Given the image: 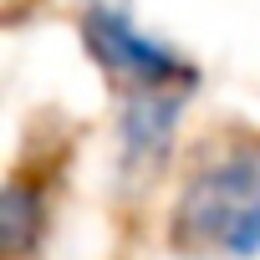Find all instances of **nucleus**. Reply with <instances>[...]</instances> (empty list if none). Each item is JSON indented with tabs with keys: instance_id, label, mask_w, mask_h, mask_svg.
Returning a JSON list of instances; mask_svg holds the SVG:
<instances>
[{
	"instance_id": "nucleus-1",
	"label": "nucleus",
	"mask_w": 260,
	"mask_h": 260,
	"mask_svg": "<svg viewBox=\"0 0 260 260\" xmlns=\"http://www.w3.org/2000/svg\"><path fill=\"white\" fill-rule=\"evenodd\" d=\"M169 235L199 260H255L260 255V153H224L189 174L174 199Z\"/></svg>"
},
{
	"instance_id": "nucleus-2",
	"label": "nucleus",
	"mask_w": 260,
	"mask_h": 260,
	"mask_svg": "<svg viewBox=\"0 0 260 260\" xmlns=\"http://www.w3.org/2000/svg\"><path fill=\"white\" fill-rule=\"evenodd\" d=\"M87 56L122 87V92H143V87H169V92H194L199 87V67L169 46L164 36L143 31L133 21V11L117 0H87V11L77 21Z\"/></svg>"
},
{
	"instance_id": "nucleus-3",
	"label": "nucleus",
	"mask_w": 260,
	"mask_h": 260,
	"mask_svg": "<svg viewBox=\"0 0 260 260\" xmlns=\"http://www.w3.org/2000/svg\"><path fill=\"white\" fill-rule=\"evenodd\" d=\"M184 107H189V92H169V87L122 92V102H117V148H122L127 174L164 169V158L174 153V138H179Z\"/></svg>"
},
{
	"instance_id": "nucleus-4",
	"label": "nucleus",
	"mask_w": 260,
	"mask_h": 260,
	"mask_svg": "<svg viewBox=\"0 0 260 260\" xmlns=\"http://www.w3.org/2000/svg\"><path fill=\"white\" fill-rule=\"evenodd\" d=\"M46 235V194L31 179H11L0 189V250L11 260H26Z\"/></svg>"
}]
</instances>
